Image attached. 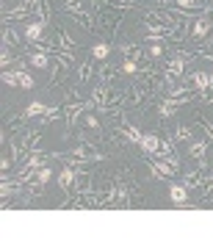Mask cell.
<instances>
[{
	"mask_svg": "<svg viewBox=\"0 0 213 249\" xmlns=\"http://www.w3.org/2000/svg\"><path fill=\"white\" fill-rule=\"evenodd\" d=\"M3 83L6 86H19V89H34L36 83H34V78L28 75V72H22V70H6L3 72Z\"/></svg>",
	"mask_w": 213,
	"mask_h": 249,
	"instance_id": "cell-1",
	"label": "cell"
},
{
	"mask_svg": "<svg viewBox=\"0 0 213 249\" xmlns=\"http://www.w3.org/2000/svg\"><path fill=\"white\" fill-rule=\"evenodd\" d=\"M147 163H150L152 178H155V180L175 178V172H178V166H172V163H169V160H163V158H147Z\"/></svg>",
	"mask_w": 213,
	"mask_h": 249,
	"instance_id": "cell-2",
	"label": "cell"
},
{
	"mask_svg": "<svg viewBox=\"0 0 213 249\" xmlns=\"http://www.w3.org/2000/svg\"><path fill=\"white\" fill-rule=\"evenodd\" d=\"M180 106H186V97H169V100H160L158 103V116L160 119H169V116H175Z\"/></svg>",
	"mask_w": 213,
	"mask_h": 249,
	"instance_id": "cell-3",
	"label": "cell"
},
{
	"mask_svg": "<svg viewBox=\"0 0 213 249\" xmlns=\"http://www.w3.org/2000/svg\"><path fill=\"white\" fill-rule=\"evenodd\" d=\"M169 199H172V205H188V188L183 186V183H172L169 186Z\"/></svg>",
	"mask_w": 213,
	"mask_h": 249,
	"instance_id": "cell-4",
	"label": "cell"
},
{
	"mask_svg": "<svg viewBox=\"0 0 213 249\" xmlns=\"http://www.w3.org/2000/svg\"><path fill=\"white\" fill-rule=\"evenodd\" d=\"M42 31H45V19H31L25 25V39L31 45H36V42L42 39Z\"/></svg>",
	"mask_w": 213,
	"mask_h": 249,
	"instance_id": "cell-5",
	"label": "cell"
},
{
	"mask_svg": "<svg viewBox=\"0 0 213 249\" xmlns=\"http://www.w3.org/2000/svg\"><path fill=\"white\" fill-rule=\"evenodd\" d=\"M191 83H194V89L196 91H208V89H213V75L211 72H194L191 75Z\"/></svg>",
	"mask_w": 213,
	"mask_h": 249,
	"instance_id": "cell-6",
	"label": "cell"
},
{
	"mask_svg": "<svg viewBox=\"0 0 213 249\" xmlns=\"http://www.w3.org/2000/svg\"><path fill=\"white\" fill-rule=\"evenodd\" d=\"M147 155H158V150H160V139L155 133H144V139H142V144H139Z\"/></svg>",
	"mask_w": 213,
	"mask_h": 249,
	"instance_id": "cell-7",
	"label": "cell"
},
{
	"mask_svg": "<svg viewBox=\"0 0 213 249\" xmlns=\"http://www.w3.org/2000/svg\"><path fill=\"white\" fill-rule=\"evenodd\" d=\"M186 64H188V55L178 53L172 61H169V75H172V78H180V75L186 72Z\"/></svg>",
	"mask_w": 213,
	"mask_h": 249,
	"instance_id": "cell-8",
	"label": "cell"
},
{
	"mask_svg": "<svg viewBox=\"0 0 213 249\" xmlns=\"http://www.w3.org/2000/svg\"><path fill=\"white\" fill-rule=\"evenodd\" d=\"M75 178H78V172L72 169V166H64V169L58 172V186H61L64 191H70L72 183H75Z\"/></svg>",
	"mask_w": 213,
	"mask_h": 249,
	"instance_id": "cell-9",
	"label": "cell"
},
{
	"mask_svg": "<svg viewBox=\"0 0 213 249\" xmlns=\"http://www.w3.org/2000/svg\"><path fill=\"white\" fill-rule=\"evenodd\" d=\"M211 28H213V22H208V19H196L194 28H191V36H194V39H205V36L211 34Z\"/></svg>",
	"mask_w": 213,
	"mask_h": 249,
	"instance_id": "cell-10",
	"label": "cell"
},
{
	"mask_svg": "<svg viewBox=\"0 0 213 249\" xmlns=\"http://www.w3.org/2000/svg\"><path fill=\"white\" fill-rule=\"evenodd\" d=\"M31 67H39V70H50V55L45 50H39V53L31 55Z\"/></svg>",
	"mask_w": 213,
	"mask_h": 249,
	"instance_id": "cell-11",
	"label": "cell"
},
{
	"mask_svg": "<svg viewBox=\"0 0 213 249\" xmlns=\"http://www.w3.org/2000/svg\"><path fill=\"white\" fill-rule=\"evenodd\" d=\"M205 152H208V142H194L188 147V155L194 160H205Z\"/></svg>",
	"mask_w": 213,
	"mask_h": 249,
	"instance_id": "cell-12",
	"label": "cell"
},
{
	"mask_svg": "<svg viewBox=\"0 0 213 249\" xmlns=\"http://www.w3.org/2000/svg\"><path fill=\"white\" fill-rule=\"evenodd\" d=\"M108 55H111V45H106V42H97V45L91 47V58L103 61V58H108Z\"/></svg>",
	"mask_w": 213,
	"mask_h": 249,
	"instance_id": "cell-13",
	"label": "cell"
},
{
	"mask_svg": "<svg viewBox=\"0 0 213 249\" xmlns=\"http://www.w3.org/2000/svg\"><path fill=\"white\" fill-rule=\"evenodd\" d=\"M124 139H127V142H133V144H142L144 133L139 130V127H133V124H124Z\"/></svg>",
	"mask_w": 213,
	"mask_h": 249,
	"instance_id": "cell-14",
	"label": "cell"
},
{
	"mask_svg": "<svg viewBox=\"0 0 213 249\" xmlns=\"http://www.w3.org/2000/svg\"><path fill=\"white\" fill-rule=\"evenodd\" d=\"M45 111H50V108H45V103H39V100H36V103H31V106L25 108V116L31 119V116H39V114H45Z\"/></svg>",
	"mask_w": 213,
	"mask_h": 249,
	"instance_id": "cell-15",
	"label": "cell"
},
{
	"mask_svg": "<svg viewBox=\"0 0 213 249\" xmlns=\"http://www.w3.org/2000/svg\"><path fill=\"white\" fill-rule=\"evenodd\" d=\"M191 139V127L188 124H178L175 127V142H188Z\"/></svg>",
	"mask_w": 213,
	"mask_h": 249,
	"instance_id": "cell-16",
	"label": "cell"
},
{
	"mask_svg": "<svg viewBox=\"0 0 213 249\" xmlns=\"http://www.w3.org/2000/svg\"><path fill=\"white\" fill-rule=\"evenodd\" d=\"M108 100V86H97L91 91V103H106Z\"/></svg>",
	"mask_w": 213,
	"mask_h": 249,
	"instance_id": "cell-17",
	"label": "cell"
},
{
	"mask_svg": "<svg viewBox=\"0 0 213 249\" xmlns=\"http://www.w3.org/2000/svg\"><path fill=\"white\" fill-rule=\"evenodd\" d=\"M122 72H124V75H136V72H139L136 58H124V61H122Z\"/></svg>",
	"mask_w": 213,
	"mask_h": 249,
	"instance_id": "cell-18",
	"label": "cell"
},
{
	"mask_svg": "<svg viewBox=\"0 0 213 249\" xmlns=\"http://www.w3.org/2000/svg\"><path fill=\"white\" fill-rule=\"evenodd\" d=\"M53 178V169H47V166H42V169L36 172V183L42 186V183H47V180Z\"/></svg>",
	"mask_w": 213,
	"mask_h": 249,
	"instance_id": "cell-19",
	"label": "cell"
},
{
	"mask_svg": "<svg viewBox=\"0 0 213 249\" xmlns=\"http://www.w3.org/2000/svg\"><path fill=\"white\" fill-rule=\"evenodd\" d=\"M147 53H150L152 58H160V55H163V42H155V45H150V50H147Z\"/></svg>",
	"mask_w": 213,
	"mask_h": 249,
	"instance_id": "cell-20",
	"label": "cell"
},
{
	"mask_svg": "<svg viewBox=\"0 0 213 249\" xmlns=\"http://www.w3.org/2000/svg\"><path fill=\"white\" fill-rule=\"evenodd\" d=\"M175 3H178L180 9H196L199 6V0H175Z\"/></svg>",
	"mask_w": 213,
	"mask_h": 249,
	"instance_id": "cell-21",
	"label": "cell"
},
{
	"mask_svg": "<svg viewBox=\"0 0 213 249\" xmlns=\"http://www.w3.org/2000/svg\"><path fill=\"white\" fill-rule=\"evenodd\" d=\"M86 127H89V130L97 127V130H100V119H97V116H86Z\"/></svg>",
	"mask_w": 213,
	"mask_h": 249,
	"instance_id": "cell-22",
	"label": "cell"
},
{
	"mask_svg": "<svg viewBox=\"0 0 213 249\" xmlns=\"http://www.w3.org/2000/svg\"><path fill=\"white\" fill-rule=\"evenodd\" d=\"M155 3H166V0H155Z\"/></svg>",
	"mask_w": 213,
	"mask_h": 249,
	"instance_id": "cell-23",
	"label": "cell"
},
{
	"mask_svg": "<svg viewBox=\"0 0 213 249\" xmlns=\"http://www.w3.org/2000/svg\"><path fill=\"white\" fill-rule=\"evenodd\" d=\"M122 3H130V0H122Z\"/></svg>",
	"mask_w": 213,
	"mask_h": 249,
	"instance_id": "cell-24",
	"label": "cell"
}]
</instances>
